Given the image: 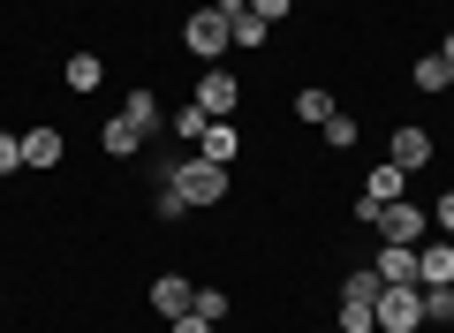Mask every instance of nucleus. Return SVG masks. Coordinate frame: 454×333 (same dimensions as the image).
I'll use <instances>...</instances> for the list:
<instances>
[{"instance_id": "aec40b11", "label": "nucleus", "mask_w": 454, "mask_h": 333, "mask_svg": "<svg viewBox=\"0 0 454 333\" xmlns=\"http://www.w3.org/2000/svg\"><path fill=\"white\" fill-rule=\"evenodd\" d=\"M295 114H303V122H310V129H318V122H325V114H340V107H333V91H318V83H310V91H303V99H295Z\"/></svg>"}, {"instance_id": "f8f14e48", "label": "nucleus", "mask_w": 454, "mask_h": 333, "mask_svg": "<svg viewBox=\"0 0 454 333\" xmlns=\"http://www.w3.org/2000/svg\"><path fill=\"white\" fill-rule=\"evenodd\" d=\"M23 167H61V129H23Z\"/></svg>"}, {"instance_id": "2eb2a0df", "label": "nucleus", "mask_w": 454, "mask_h": 333, "mask_svg": "<svg viewBox=\"0 0 454 333\" xmlns=\"http://www.w3.org/2000/svg\"><path fill=\"white\" fill-rule=\"evenodd\" d=\"M98 76H106L98 53H68V61H61V83H68V91H98Z\"/></svg>"}, {"instance_id": "bb28decb", "label": "nucleus", "mask_w": 454, "mask_h": 333, "mask_svg": "<svg viewBox=\"0 0 454 333\" xmlns=\"http://www.w3.org/2000/svg\"><path fill=\"white\" fill-rule=\"evenodd\" d=\"M175 333H212V326H205V318L190 311V318H175Z\"/></svg>"}, {"instance_id": "cd10ccee", "label": "nucleus", "mask_w": 454, "mask_h": 333, "mask_svg": "<svg viewBox=\"0 0 454 333\" xmlns=\"http://www.w3.org/2000/svg\"><path fill=\"white\" fill-rule=\"evenodd\" d=\"M333 333H340V326H333Z\"/></svg>"}, {"instance_id": "a878e982", "label": "nucleus", "mask_w": 454, "mask_h": 333, "mask_svg": "<svg viewBox=\"0 0 454 333\" xmlns=\"http://www.w3.org/2000/svg\"><path fill=\"white\" fill-rule=\"evenodd\" d=\"M250 16H265V23H280V16H288V0H250Z\"/></svg>"}, {"instance_id": "1a4fd4ad", "label": "nucleus", "mask_w": 454, "mask_h": 333, "mask_svg": "<svg viewBox=\"0 0 454 333\" xmlns=\"http://www.w3.org/2000/svg\"><path fill=\"white\" fill-rule=\"evenodd\" d=\"M235 99H243V83L227 76V68H205V83H197V107H205L212 122H227V107H235Z\"/></svg>"}, {"instance_id": "39448f33", "label": "nucleus", "mask_w": 454, "mask_h": 333, "mask_svg": "<svg viewBox=\"0 0 454 333\" xmlns=\"http://www.w3.org/2000/svg\"><path fill=\"white\" fill-rule=\"evenodd\" d=\"M424 227H432V220H424V212L409 205V197H394V205H379L372 235H387V242H409V250H417V242H424Z\"/></svg>"}, {"instance_id": "6ab92c4d", "label": "nucleus", "mask_w": 454, "mask_h": 333, "mask_svg": "<svg viewBox=\"0 0 454 333\" xmlns=\"http://www.w3.org/2000/svg\"><path fill=\"white\" fill-rule=\"evenodd\" d=\"M424 326H454V288H424Z\"/></svg>"}, {"instance_id": "4be33fe9", "label": "nucleus", "mask_w": 454, "mask_h": 333, "mask_svg": "<svg viewBox=\"0 0 454 333\" xmlns=\"http://www.w3.org/2000/svg\"><path fill=\"white\" fill-rule=\"evenodd\" d=\"M325 144H333V152H348V144H356V122H348V114H325Z\"/></svg>"}, {"instance_id": "412c9836", "label": "nucleus", "mask_w": 454, "mask_h": 333, "mask_svg": "<svg viewBox=\"0 0 454 333\" xmlns=\"http://www.w3.org/2000/svg\"><path fill=\"white\" fill-rule=\"evenodd\" d=\"M190 311L205 318V326H220V318H227V288H197V303H190Z\"/></svg>"}, {"instance_id": "ddd939ff", "label": "nucleus", "mask_w": 454, "mask_h": 333, "mask_svg": "<svg viewBox=\"0 0 454 333\" xmlns=\"http://www.w3.org/2000/svg\"><path fill=\"white\" fill-rule=\"evenodd\" d=\"M364 197H372V205H394V197H409V175H402V167L387 159V167H372V182H364Z\"/></svg>"}, {"instance_id": "423d86ee", "label": "nucleus", "mask_w": 454, "mask_h": 333, "mask_svg": "<svg viewBox=\"0 0 454 333\" xmlns=\"http://www.w3.org/2000/svg\"><path fill=\"white\" fill-rule=\"evenodd\" d=\"M190 303H197V288L182 281V273H160V281H152V311H160L167 326H175V318H190Z\"/></svg>"}, {"instance_id": "b1692460", "label": "nucleus", "mask_w": 454, "mask_h": 333, "mask_svg": "<svg viewBox=\"0 0 454 333\" xmlns=\"http://www.w3.org/2000/svg\"><path fill=\"white\" fill-rule=\"evenodd\" d=\"M23 167V137H8V129H0V175H16Z\"/></svg>"}, {"instance_id": "0eeeda50", "label": "nucleus", "mask_w": 454, "mask_h": 333, "mask_svg": "<svg viewBox=\"0 0 454 333\" xmlns=\"http://www.w3.org/2000/svg\"><path fill=\"white\" fill-rule=\"evenodd\" d=\"M372 273H379V288H424V281H417V250H409V242H387Z\"/></svg>"}, {"instance_id": "4468645a", "label": "nucleus", "mask_w": 454, "mask_h": 333, "mask_svg": "<svg viewBox=\"0 0 454 333\" xmlns=\"http://www.w3.org/2000/svg\"><path fill=\"white\" fill-rule=\"evenodd\" d=\"M98 144H106V152H114V159H129V152H137V144H145V129H137V122H129V114H114V122H106V129H98Z\"/></svg>"}, {"instance_id": "20e7f679", "label": "nucleus", "mask_w": 454, "mask_h": 333, "mask_svg": "<svg viewBox=\"0 0 454 333\" xmlns=\"http://www.w3.org/2000/svg\"><path fill=\"white\" fill-rule=\"evenodd\" d=\"M182 46H190L197 61H220V53H227V16H220V8H197V16L182 23Z\"/></svg>"}, {"instance_id": "6e6552de", "label": "nucleus", "mask_w": 454, "mask_h": 333, "mask_svg": "<svg viewBox=\"0 0 454 333\" xmlns=\"http://www.w3.org/2000/svg\"><path fill=\"white\" fill-rule=\"evenodd\" d=\"M387 159H394V167H402V175H417V167H432V137H424L417 122H409V129H394Z\"/></svg>"}, {"instance_id": "dca6fc26", "label": "nucleus", "mask_w": 454, "mask_h": 333, "mask_svg": "<svg viewBox=\"0 0 454 333\" xmlns=\"http://www.w3.org/2000/svg\"><path fill=\"white\" fill-rule=\"evenodd\" d=\"M409 83H417V91H447V83H454V61H447V53H424V61L409 68Z\"/></svg>"}, {"instance_id": "393cba45", "label": "nucleus", "mask_w": 454, "mask_h": 333, "mask_svg": "<svg viewBox=\"0 0 454 333\" xmlns=\"http://www.w3.org/2000/svg\"><path fill=\"white\" fill-rule=\"evenodd\" d=\"M432 220L447 227V242H454V190H447V197H439V205H432Z\"/></svg>"}, {"instance_id": "9b49d317", "label": "nucleus", "mask_w": 454, "mask_h": 333, "mask_svg": "<svg viewBox=\"0 0 454 333\" xmlns=\"http://www.w3.org/2000/svg\"><path fill=\"white\" fill-rule=\"evenodd\" d=\"M197 152H205L212 167H235V152H243V137H235V122H205V137H197Z\"/></svg>"}, {"instance_id": "f257e3e1", "label": "nucleus", "mask_w": 454, "mask_h": 333, "mask_svg": "<svg viewBox=\"0 0 454 333\" xmlns=\"http://www.w3.org/2000/svg\"><path fill=\"white\" fill-rule=\"evenodd\" d=\"M167 190H175L190 212H197V205H220V197H227V167H212L205 152H190L175 175H167Z\"/></svg>"}, {"instance_id": "7ed1b4c3", "label": "nucleus", "mask_w": 454, "mask_h": 333, "mask_svg": "<svg viewBox=\"0 0 454 333\" xmlns=\"http://www.w3.org/2000/svg\"><path fill=\"white\" fill-rule=\"evenodd\" d=\"M424 326V288H379V333H417Z\"/></svg>"}, {"instance_id": "f03ea898", "label": "nucleus", "mask_w": 454, "mask_h": 333, "mask_svg": "<svg viewBox=\"0 0 454 333\" xmlns=\"http://www.w3.org/2000/svg\"><path fill=\"white\" fill-rule=\"evenodd\" d=\"M340 333H379V273H348V288H340Z\"/></svg>"}, {"instance_id": "9d476101", "label": "nucleus", "mask_w": 454, "mask_h": 333, "mask_svg": "<svg viewBox=\"0 0 454 333\" xmlns=\"http://www.w3.org/2000/svg\"><path fill=\"white\" fill-rule=\"evenodd\" d=\"M417 281L424 288H454V242H417Z\"/></svg>"}, {"instance_id": "5701e85b", "label": "nucleus", "mask_w": 454, "mask_h": 333, "mask_svg": "<svg viewBox=\"0 0 454 333\" xmlns=\"http://www.w3.org/2000/svg\"><path fill=\"white\" fill-rule=\"evenodd\" d=\"M205 122H212L205 107H182V114H175V137H190V144H197V137H205Z\"/></svg>"}, {"instance_id": "a211bd4d", "label": "nucleus", "mask_w": 454, "mask_h": 333, "mask_svg": "<svg viewBox=\"0 0 454 333\" xmlns=\"http://www.w3.org/2000/svg\"><path fill=\"white\" fill-rule=\"evenodd\" d=\"M121 114H129V122L145 129V137L160 129V99H152V91H129V99H121Z\"/></svg>"}, {"instance_id": "f3484780", "label": "nucleus", "mask_w": 454, "mask_h": 333, "mask_svg": "<svg viewBox=\"0 0 454 333\" xmlns=\"http://www.w3.org/2000/svg\"><path fill=\"white\" fill-rule=\"evenodd\" d=\"M265 31H273V23L250 16V8H235V16H227V46H265Z\"/></svg>"}]
</instances>
